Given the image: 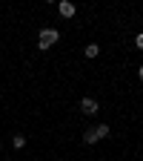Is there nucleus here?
Returning <instances> with one entry per match:
<instances>
[{"mask_svg":"<svg viewBox=\"0 0 143 161\" xmlns=\"http://www.w3.org/2000/svg\"><path fill=\"white\" fill-rule=\"evenodd\" d=\"M60 40V32L57 29H40V35H37V46L40 49H49V46H54Z\"/></svg>","mask_w":143,"mask_h":161,"instance_id":"nucleus-1","label":"nucleus"},{"mask_svg":"<svg viewBox=\"0 0 143 161\" xmlns=\"http://www.w3.org/2000/svg\"><path fill=\"white\" fill-rule=\"evenodd\" d=\"M97 109H100V104L94 98H83V101H80V112H83V115H97Z\"/></svg>","mask_w":143,"mask_h":161,"instance_id":"nucleus-2","label":"nucleus"},{"mask_svg":"<svg viewBox=\"0 0 143 161\" xmlns=\"http://www.w3.org/2000/svg\"><path fill=\"white\" fill-rule=\"evenodd\" d=\"M57 12H60V17H74V12H77V6L74 3H69V0H60V3H57Z\"/></svg>","mask_w":143,"mask_h":161,"instance_id":"nucleus-3","label":"nucleus"},{"mask_svg":"<svg viewBox=\"0 0 143 161\" xmlns=\"http://www.w3.org/2000/svg\"><path fill=\"white\" fill-rule=\"evenodd\" d=\"M92 130H94V135H97V141H100V138H109V135H112V130H109V124H97V127H92Z\"/></svg>","mask_w":143,"mask_h":161,"instance_id":"nucleus-4","label":"nucleus"},{"mask_svg":"<svg viewBox=\"0 0 143 161\" xmlns=\"http://www.w3.org/2000/svg\"><path fill=\"white\" fill-rule=\"evenodd\" d=\"M12 147H14V150H23V147H26V138H23V132L12 135Z\"/></svg>","mask_w":143,"mask_h":161,"instance_id":"nucleus-5","label":"nucleus"},{"mask_svg":"<svg viewBox=\"0 0 143 161\" xmlns=\"http://www.w3.org/2000/svg\"><path fill=\"white\" fill-rule=\"evenodd\" d=\"M83 55H86V58L92 60V58H97V55H100V46H97V43H89V46L83 49Z\"/></svg>","mask_w":143,"mask_h":161,"instance_id":"nucleus-6","label":"nucleus"},{"mask_svg":"<svg viewBox=\"0 0 143 161\" xmlns=\"http://www.w3.org/2000/svg\"><path fill=\"white\" fill-rule=\"evenodd\" d=\"M83 141H86V144H97V135H94V130H86V132H83Z\"/></svg>","mask_w":143,"mask_h":161,"instance_id":"nucleus-7","label":"nucleus"},{"mask_svg":"<svg viewBox=\"0 0 143 161\" xmlns=\"http://www.w3.org/2000/svg\"><path fill=\"white\" fill-rule=\"evenodd\" d=\"M135 46H137V49H143V32H137V35H135Z\"/></svg>","mask_w":143,"mask_h":161,"instance_id":"nucleus-8","label":"nucleus"},{"mask_svg":"<svg viewBox=\"0 0 143 161\" xmlns=\"http://www.w3.org/2000/svg\"><path fill=\"white\" fill-rule=\"evenodd\" d=\"M137 78H140V80H143V66H137Z\"/></svg>","mask_w":143,"mask_h":161,"instance_id":"nucleus-9","label":"nucleus"},{"mask_svg":"<svg viewBox=\"0 0 143 161\" xmlns=\"http://www.w3.org/2000/svg\"><path fill=\"white\" fill-rule=\"evenodd\" d=\"M0 150H3V141H0Z\"/></svg>","mask_w":143,"mask_h":161,"instance_id":"nucleus-10","label":"nucleus"}]
</instances>
